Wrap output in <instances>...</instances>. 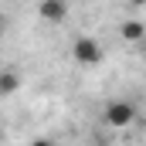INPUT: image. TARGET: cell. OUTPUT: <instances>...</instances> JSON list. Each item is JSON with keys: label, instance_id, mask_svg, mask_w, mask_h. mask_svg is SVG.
<instances>
[{"label": "cell", "instance_id": "1", "mask_svg": "<svg viewBox=\"0 0 146 146\" xmlns=\"http://www.w3.org/2000/svg\"><path fill=\"white\" fill-rule=\"evenodd\" d=\"M106 122H109L112 129H129L133 122H136V106L133 102H126V99H115V102H109L106 106Z\"/></svg>", "mask_w": 146, "mask_h": 146}, {"label": "cell", "instance_id": "2", "mask_svg": "<svg viewBox=\"0 0 146 146\" xmlns=\"http://www.w3.org/2000/svg\"><path fill=\"white\" fill-rule=\"evenodd\" d=\"M75 58H78L82 65H99V61H102V44H99L95 37H78V41H75Z\"/></svg>", "mask_w": 146, "mask_h": 146}, {"label": "cell", "instance_id": "5", "mask_svg": "<svg viewBox=\"0 0 146 146\" xmlns=\"http://www.w3.org/2000/svg\"><path fill=\"white\" fill-rule=\"evenodd\" d=\"M143 51H146V48H143Z\"/></svg>", "mask_w": 146, "mask_h": 146}, {"label": "cell", "instance_id": "4", "mask_svg": "<svg viewBox=\"0 0 146 146\" xmlns=\"http://www.w3.org/2000/svg\"><path fill=\"white\" fill-rule=\"evenodd\" d=\"M143 24H136V21H129V24H122V37L126 41H143Z\"/></svg>", "mask_w": 146, "mask_h": 146}, {"label": "cell", "instance_id": "3", "mask_svg": "<svg viewBox=\"0 0 146 146\" xmlns=\"http://www.w3.org/2000/svg\"><path fill=\"white\" fill-rule=\"evenodd\" d=\"M37 10H41V17H48V21H61V17L68 14V7H65V3H58V0H54V3L48 0V3H41Z\"/></svg>", "mask_w": 146, "mask_h": 146}]
</instances>
